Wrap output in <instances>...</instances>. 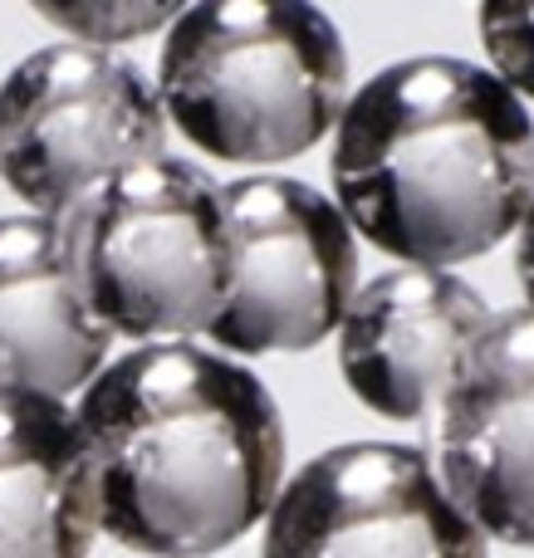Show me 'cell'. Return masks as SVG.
<instances>
[{"label": "cell", "instance_id": "cell-1", "mask_svg": "<svg viewBox=\"0 0 534 558\" xmlns=\"http://www.w3.org/2000/svg\"><path fill=\"white\" fill-rule=\"evenodd\" d=\"M98 534L147 558H211L265 524L284 485L275 392L226 353L157 338L104 363L74 402Z\"/></svg>", "mask_w": 534, "mask_h": 558}, {"label": "cell", "instance_id": "cell-2", "mask_svg": "<svg viewBox=\"0 0 534 558\" xmlns=\"http://www.w3.org/2000/svg\"><path fill=\"white\" fill-rule=\"evenodd\" d=\"M329 182L353 235L402 265L451 270L510 241L534 202V118L496 69L398 59L349 94Z\"/></svg>", "mask_w": 534, "mask_h": 558}, {"label": "cell", "instance_id": "cell-3", "mask_svg": "<svg viewBox=\"0 0 534 558\" xmlns=\"http://www.w3.org/2000/svg\"><path fill=\"white\" fill-rule=\"evenodd\" d=\"M153 84L196 153L270 167L333 133L349 49L314 0H192L167 25Z\"/></svg>", "mask_w": 534, "mask_h": 558}, {"label": "cell", "instance_id": "cell-4", "mask_svg": "<svg viewBox=\"0 0 534 558\" xmlns=\"http://www.w3.org/2000/svg\"><path fill=\"white\" fill-rule=\"evenodd\" d=\"M54 221L78 294L113 338H202L231 294L235 245L221 182L186 157L118 167Z\"/></svg>", "mask_w": 534, "mask_h": 558}, {"label": "cell", "instance_id": "cell-5", "mask_svg": "<svg viewBox=\"0 0 534 558\" xmlns=\"http://www.w3.org/2000/svg\"><path fill=\"white\" fill-rule=\"evenodd\" d=\"M167 113L143 64L108 45H49L0 78V182L39 216L167 153Z\"/></svg>", "mask_w": 534, "mask_h": 558}, {"label": "cell", "instance_id": "cell-6", "mask_svg": "<svg viewBox=\"0 0 534 558\" xmlns=\"http://www.w3.org/2000/svg\"><path fill=\"white\" fill-rule=\"evenodd\" d=\"M221 196L235 275L206 338L235 357L304 353L333 338L359 289V241L339 202L270 172L226 182Z\"/></svg>", "mask_w": 534, "mask_h": 558}, {"label": "cell", "instance_id": "cell-7", "mask_svg": "<svg viewBox=\"0 0 534 558\" xmlns=\"http://www.w3.org/2000/svg\"><path fill=\"white\" fill-rule=\"evenodd\" d=\"M260 558H490L427 451L343 441L304 461L265 514Z\"/></svg>", "mask_w": 534, "mask_h": 558}, {"label": "cell", "instance_id": "cell-8", "mask_svg": "<svg viewBox=\"0 0 534 558\" xmlns=\"http://www.w3.org/2000/svg\"><path fill=\"white\" fill-rule=\"evenodd\" d=\"M432 465L486 539L534 549V304L490 314L461 353Z\"/></svg>", "mask_w": 534, "mask_h": 558}, {"label": "cell", "instance_id": "cell-9", "mask_svg": "<svg viewBox=\"0 0 534 558\" xmlns=\"http://www.w3.org/2000/svg\"><path fill=\"white\" fill-rule=\"evenodd\" d=\"M486 299L451 270L398 265L353 289L339 328V373L368 412L422 422L437 412L451 373L481 324Z\"/></svg>", "mask_w": 534, "mask_h": 558}, {"label": "cell", "instance_id": "cell-10", "mask_svg": "<svg viewBox=\"0 0 534 558\" xmlns=\"http://www.w3.org/2000/svg\"><path fill=\"white\" fill-rule=\"evenodd\" d=\"M108 348L113 333L78 294L54 216H0V392L69 402Z\"/></svg>", "mask_w": 534, "mask_h": 558}, {"label": "cell", "instance_id": "cell-11", "mask_svg": "<svg viewBox=\"0 0 534 558\" xmlns=\"http://www.w3.org/2000/svg\"><path fill=\"white\" fill-rule=\"evenodd\" d=\"M98 485L64 397L0 392V558H88Z\"/></svg>", "mask_w": 534, "mask_h": 558}, {"label": "cell", "instance_id": "cell-12", "mask_svg": "<svg viewBox=\"0 0 534 558\" xmlns=\"http://www.w3.org/2000/svg\"><path fill=\"white\" fill-rule=\"evenodd\" d=\"M54 29L84 45H128L167 29L192 0H29Z\"/></svg>", "mask_w": 534, "mask_h": 558}, {"label": "cell", "instance_id": "cell-13", "mask_svg": "<svg viewBox=\"0 0 534 558\" xmlns=\"http://www.w3.org/2000/svg\"><path fill=\"white\" fill-rule=\"evenodd\" d=\"M486 59L520 98H534V0H481Z\"/></svg>", "mask_w": 534, "mask_h": 558}, {"label": "cell", "instance_id": "cell-14", "mask_svg": "<svg viewBox=\"0 0 534 558\" xmlns=\"http://www.w3.org/2000/svg\"><path fill=\"white\" fill-rule=\"evenodd\" d=\"M515 275H520V289H525V304H534V202L525 206L515 226Z\"/></svg>", "mask_w": 534, "mask_h": 558}]
</instances>
